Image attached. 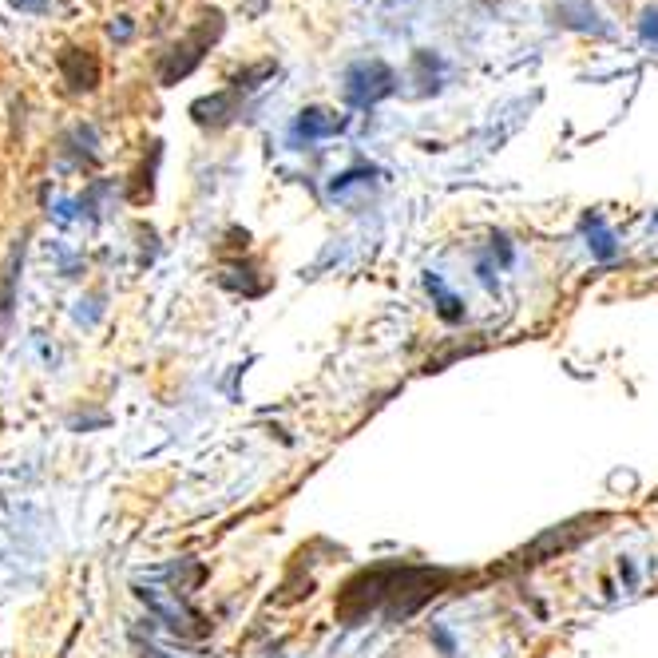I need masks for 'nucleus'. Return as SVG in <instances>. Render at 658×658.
Segmentation results:
<instances>
[{
  "label": "nucleus",
  "instance_id": "nucleus-1",
  "mask_svg": "<svg viewBox=\"0 0 658 658\" xmlns=\"http://www.w3.org/2000/svg\"><path fill=\"white\" fill-rule=\"evenodd\" d=\"M222 32V16L219 12H211V16H203V24L187 36V40H179L163 60H159V84H175V80H183V76H191L195 68H199V60H203V52L219 40Z\"/></svg>",
  "mask_w": 658,
  "mask_h": 658
},
{
  "label": "nucleus",
  "instance_id": "nucleus-2",
  "mask_svg": "<svg viewBox=\"0 0 658 658\" xmlns=\"http://www.w3.org/2000/svg\"><path fill=\"white\" fill-rule=\"evenodd\" d=\"M393 88H397V76L381 60H361L345 72V100L353 108H373L377 100L393 96Z\"/></svg>",
  "mask_w": 658,
  "mask_h": 658
},
{
  "label": "nucleus",
  "instance_id": "nucleus-3",
  "mask_svg": "<svg viewBox=\"0 0 658 658\" xmlns=\"http://www.w3.org/2000/svg\"><path fill=\"white\" fill-rule=\"evenodd\" d=\"M139 599L171 627V631H187L199 635V615L179 599V591H163V587H139Z\"/></svg>",
  "mask_w": 658,
  "mask_h": 658
},
{
  "label": "nucleus",
  "instance_id": "nucleus-4",
  "mask_svg": "<svg viewBox=\"0 0 658 658\" xmlns=\"http://www.w3.org/2000/svg\"><path fill=\"white\" fill-rule=\"evenodd\" d=\"M56 64H60V76L72 92H96L100 88V60L88 48H64L56 56Z\"/></svg>",
  "mask_w": 658,
  "mask_h": 658
},
{
  "label": "nucleus",
  "instance_id": "nucleus-5",
  "mask_svg": "<svg viewBox=\"0 0 658 658\" xmlns=\"http://www.w3.org/2000/svg\"><path fill=\"white\" fill-rule=\"evenodd\" d=\"M20 262H24V238L12 242L8 250V262H4V274H0V341L12 326V302H16V278H20Z\"/></svg>",
  "mask_w": 658,
  "mask_h": 658
},
{
  "label": "nucleus",
  "instance_id": "nucleus-6",
  "mask_svg": "<svg viewBox=\"0 0 658 658\" xmlns=\"http://www.w3.org/2000/svg\"><path fill=\"white\" fill-rule=\"evenodd\" d=\"M341 127H345V119H337L333 111L306 108L298 115V123H294V135H298V139H326V135H337Z\"/></svg>",
  "mask_w": 658,
  "mask_h": 658
},
{
  "label": "nucleus",
  "instance_id": "nucleus-7",
  "mask_svg": "<svg viewBox=\"0 0 658 658\" xmlns=\"http://www.w3.org/2000/svg\"><path fill=\"white\" fill-rule=\"evenodd\" d=\"M575 524H563V528H555V532H548V536H540L536 544H532V551H524V563H540L548 551H563V548H571L575 540H579V532H571Z\"/></svg>",
  "mask_w": 658,
  "mask_h": 658
},
{
  "label": "nucleus",
  "instance_id": "nucleus-8",
  "mask_svg": "<svg viewBox=\"0 0 658 658\" xmlns=\"http://www.w3.org/2000/svg\"><path fill=\"white\" fill-rule=\"evenodd\" d=\"M191 111H195V119H199V123H215V127H219V123L230 119V111H234V96H230V92H222V96H211V100H199Z\"/></svg>",
  "mask_w": 658,
  "mask_h": 658
},
{
  "label": "nucleus",
  "instance_id": "nucleus-9",
  "mask_svg": "<svg viewBox=\"0 0 658 658\" xmlns=\"http://www.w3.org/2000/svg\"><path fill=\"white\" fill-rule=\"evenodd\" d=\"M429 290H437V298H440V318L456 322V318H460V310H456L460 302H456V298H452V294H448V290L440 286V278H433V274H429Z\"/></svg>",
  "mask_w": 658,
  "mask_h": 658
},
{
  "label": "nucleus",
  "instance_id": "nucleus-10",
  "mask_svg": "<svg viewBox=\"0 0 658 658\" xmlns=\"http://www.w3.org/2000/svg\"><path fill=\"white\" fill-rule=\"evenodd\" d=\"M16 12H48V0H8Z\"/></svg>",
  "mask_w": 658,
  "mask_h": 658
},
{
  "label": "nucleus",
  "instance_id": "nucleus-11",
  "mask_svg": "<svg viewBox=\"0 0 658 658\" xmlns=\"http://www.w3.org/2000/svg\"><path fill=\"white\" fill-rule=\"evenodd\" d=\"M639 28H643V36H647V40H658V12H647Z\"/></svg>",
  "mask_w": 658,
  "mask_h": 658
},
{
  "label": "nucleus",
  "instance_id": "nucleus-12",
  "mask_svg": "<svg viewBox=\"0 0 658 658\" xmlns=\"http://www.w3.org/2000/svg\"><path fill=\"white\" fill-rule=\"evenodd\" d=\"M111 36H115V40H127V36H131V20L119 16V24H111Z\"/></svg>",
  "mask_w": 658,
  "mask_h": 658
},
{
  "label": "nucleus",
  "instance_id": "nucleus-13",
  "mask_svg": "<svg viewBox=\"0 0 658 658\" xmlns=\"http://www.w3.org/2000/svg\"><path fill=\"white\" fill-rule=\"evenodd\" d=\"M139 658H175V655H167V651H159V647H143V655Z\"/></svg>",
  "mask_w": 658,
  "mask_h": 658
}]
</instances>
